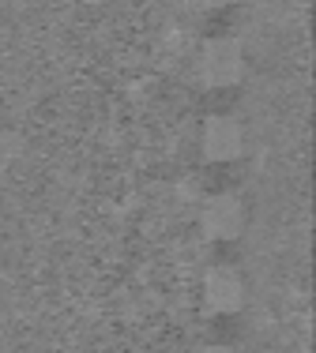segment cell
<instances>
[{
  "label": "cell",
  "mask_w": 316,
  "mask_h": 353,
  "mask_svg": "<svg viewBox=\"0 0 316 353\" xmlns=\"http://www.w3.org/2000/svg\"><path fill=\"white\" fill-rule=\"evenodd\" d=\"M241 0H204V8H211V12H222V8H234Z\"/></svg>",
  "instance_id": "5b68a950"
},
{
  "label": "cell",
  "mask_w": 316,
  "mask_h": 353,
  "mask_svg": "<svg viewBox=\"0 0 316 353\" xmlns=\"http://www.w3.org/2000/svg\"><path fill=\"white\" fill-rule=\"evenodd\" d=\"M196 230L211 245H230L248 230V207L237 192H211L196 203Z\"/></svg>",
  "instance_id": "7a4b0ae2"
},
{
  "label": "cell",
  "mask_w": 316,
  "mask_h": 353,
  "mask_svg": "<svg viewBox=\"0 0 316 353\" xmlns=\"http://www.w3.org/2000/svg\"><path fill=\"white\" fill-rule=\"evenodd\" d=\"M204 353H237L234 346H226V342H215V346H207Z\"/></svg>",
  "instance_id": "8992f818"
},
{
  "label": "cell",
  "mask_w": 316,
  "mask_h": 353,
  "mask_svg": "<svg viewBox=\"0 0 316 353\" xmlns=\"http://www.w3.org/2000/svg\"><path fill=\"white\" fill-rule=\"evenodd\" d=\"M199 158L211 165H230L245 154L248 147V132L237 117L230 113H211L204 124H199Z\"/></svg>",
  "instance_id": "3957f363"
},
{
  "label": "cell",
  "mask_w": 316,
  "mask_h": 353,
  "mask_svg": "<svg viewBox=\"0 0 316 353\" xmlns=\"http://www.w3.org/2000/svg\"><path fill=\"white\" fill-rule=\"evenodd\" d=\"M248 72V57L241 49L237 38H226V34H215L207 41H199L196 57H192V75L199 87L207 90H230L245 79Z\"/></svg>",
  "instance_id": "6da1fadb"
},
{
  "label": "cell",
  "mask_w": 316,
  "mask_h": 353,
  "mask_svg": "<svg viewBox=\"0 0 316 353\" xmlns=\"http://www.w3.org/2000/svg\"><path fill=\"white\" fill-rule=\"evenodd\" d=\"M245 297H248V285H245V274L237 267H230V263L207 267L204 282H199V305H204V312L234 316L245 308Z\"/></svg>",
  "instance_id": "277c9868"
}]
</instances>
